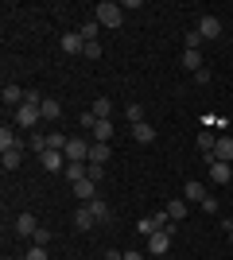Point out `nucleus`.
<instances>
[{"mask_svg": "<svg viewBox=\"0 0 233 260\" xmlns=\"http://www.w3.org/2000/svg\"><path fill=\"white\" fill-rule=\"evenodd\" d=\"M93 20H97L101 27H121V23H124V4H117V0H101L97 8H93Z\"/></svg>", "mask_w": 233, "mask_h": 260, "instance_id": "1", "label": "nucleus"}, {"mask_svg": "<svg viewBox=\"0 0 233 260\" xmlns=\"http://www.w3.org/2000/svg\"><path fill=\"white\" fill-rule=\"evenodd\" d=\"M66 163H89V140H82V136H70L66 140Z\"/></svg>", "mask_w": 233, "mask_h": 260, "instance_id": "2", "label": "nucleus"}, {"mask_svg": "<svg viewBox=\"0 0 233 260\" xmlns=\"http://www.w3.org/2000/svg\"><path fill=\"white\" fill-rule=\"evenodd\" d=\"M167 252H171V233H167V229L152 233V237H148V256H167Z\"/></svg>", "mask_w": 233, "mask_h": 260, "instance_id": "3", "label": "nucleus"}, {"mask_svg": "<svg viewBox=\"0 0 233 260\" xmlns=\"http://www.w3.org/2000/svg\"><path fill=\"white\" fill-rule=\"evenodd\" d=\"M39 117H43V109H39V105H20V109H16V124H20V128H35Z\"/></svg>", "mask_w": 233, "mask_h": 260, "instance_id": "4", "label": "nucleus"}, {"mask_svg": "<svg viewBox=\"0 0 233 260\" xmlns=\"http://www.w3.org/2000/svg\"><path fill=\"white\" fill-rule=\"evenodd\" d=\"M210 159H222V163H233V136H218V144H214V152L206 155V163Z\"/></svg>", "mask_w": 233, "mask_h": 260, "instance_id": "5", "label": "nucleus"}, {"mask_svg": "<svg viewBox=\"0 0 233 260\" xmlns=\"http://www.w3.org/2000/svg\"><path fill=\"white\" fill-rule=\"evenodd\" d=\"M194 31L202 35V43H206V39H218V35H222V20H218V16H202Z\"/></svg>", "mask_w": 233, "mask_h": 260, "instance_id": "6", "label": "nucleus"}, {"mask_svg": "<svg viewBox=\"0 0 233 260\" xmlns=\"http://www.w3.org/2000/svg\"><path fill=\"white\" fill-rule=\"evenodd\" d=\"M206 167H210V183H218V186H225L233 179V167H229V163H222V159H210Z\"/></svg>", "mask_w": 233, "mask_h": 260, "instance_id": "7", "label": "nucleus"}, {"mask_svg": "<svg viewBox=\"0 0 233 260\" xmlns=\"http://www.w3.org/2000/svg\"><path fill=\"white\" fill-rule=\"evenodd\" d=\"M58 47H62L66 54H82L86 51V39H82V31H66L62 39H58Z\"/></svg>", "mask_w": 233, "mask_h": 260, "instance_id": "8", "label": "nucleus"}, {"mask_svg": "<svg viewBox=\"0 0 233 260\" xmlns=\"http://www.w3.org/2000/svg\"><path fill=\"white\" fill-rule=\"evenodd\" d=\"M39 167H43V171H66V155L62 152H43L39 155Z\"/></svg>", "mask_w": 233, "mask_h": 260, "instance_id": "9", "label": "nucleus"}, {"mask_svg": "<svg viewBox=\"0 0 233 260\" xmlns=\"http://www.w3.org/2000/svg\"><path fill=\"white\" fill-rule=\"evenodd\" d=\"M23 98H27V93H23L16 82H8V86L0 89V101H4V105H16V109H20V105H23Z\"/></svg>", "mask_w": 233, "mask_h": 260, "instance_id": "10", "label": "nucleus"}, {"mask_svg": "<svg viewBox=\"0 0 233 260\" xmlns=\"http://www.w3.org/2000/svg\"><path fill=\"white\" fill-rule=\"evenodd\" d=\"M35 229H39V217L35 214H20L16 217V233H20V237H35Z\"/></svg>", "mask_w": 233, "mask_h": 260, "instance_id": "11", "label": "nucleus"}, {"mask_svg": "<svg viewBox=\"0 0 233 260\" xmlns=\"http://www.w3.org/2000/svg\"><path fill=\"white\" fill-rule=\"evenodd\" d=\"M93 225H97L93 210H89V206H82V210L74 214V229H78V233H86V229H93Z\"/></svg>", "mask_w": 233, "mask_h": 260, "instance_id": "12", "label": "nucleus"}, {"mask_svg": "<svg viewBox=\"0 0 233 260\" xmlns=\"http://www.w3.org/2000/svg\"><path fill=\"white\" fill-rule=\"evenodd\" d=\"M74 198H82V202H93V198H97V183H93V179H82V183H74Z\"/></svg>", "mask_w": 233, "mask_h": 260, "instance_id": "13", "label": "nucleus"}, {"mask_svg": "<svg viewBox=\"0 0 233 260\" xmlns=\"http://www.w3.org/2000/svg\"><path fill=\"white\" fill-rule=\"evenodd\" d=\"M132 140L136 144H152L155 140V128L148 124V120H140V124H132Z\"/></svg>", "mask_w": 233, "mask_h": 260, "instance_id": "14", "label": "nucleus"}, {"mask_svg": "<svg viewBox=\"0 0 233 260\" xmlns=\"http://www.w3.org/2000/svg\"><path fill=\"white\" fill-rule=\"evenodd\" d=\"M109 144H97V140H93V144H89V163H101V167H105V163H109Z\"/></svg>", "mask_w": 233, "mask_h": 260, "instance_id": "15", "label": "nucleus"}, {"mask_svg": "<svg viewBox=\"0 0 233 260\" xmlns=\"http://www.w3.org/2000/svg\"><path fill=\"white\" fill-rule=\"evenodd\" d=\"M89 109H93V117H97V120H113V101L109 98H97Z\"/></svg>", "mask_w": 233, "mask_h": 260, "instance_id": "16", "label": "nucleus"}, {"mask_svg": "<svg viewBox=\"0 0 233 260\" xmlns=\"http://www.w3.org/2000/svg\"><path fill=\"white\" fill-rule=\"evenodd\" d=\"M163 210H167V217H171V221H183V217H187V202H183V198H171Z\"/></svg>", "mask_w": 233, "mask_h": 260, "instance_id": "17", "label": "nucleus"}, {"mask_svg": "<svg viewBox=\"0 0 233 260\" xmlns=\"http://www.w3.org/2000/svg\"><path fill=\"white\" fill-rule=\"evenodd\" d=\"M86 175H89V163H66V179H70V186L82 183Z\"/></svg>", "mask_w": 233, "mask_h": 260, "instance_id": "18", "label": "nucleus"}, {"mask_svg": "<svg viewBox=\"0 0 233 260\" xmlns=\"http://www.w3.org/2000/svg\"><path fill=\"white\" fill-rule=\"evenodd\" d=\"M183 198H194V202H202V198H206V186H202L198 179H187V186H183Z\"/></svg>", "mask_w": 233, "mask_h": 260, "instance_id": "19", "label": "nucleus"}, {"mask_svg": "<svg viewBox=\"0 0 233 260\" xmlns=\"http://www.w3.org/2000/svg\"><path fill=\"white\" fill-rule=\"evenodd\" d=\"M58 117H62V101L43 98V120H58Z\"/></svg>", "mask_w": 233, "mask_h": 260, "instance_id": "20", "label": "nucleus"}, {"mask_svg": "<svg viewBox=\"0 0 233 260\" xmlns=\"http://www.w3.org/2000/svg\"><path fill=\"white\" fill-rule=\"evenodd\" d=\"M20 159H23V148H12V152H4V155H0L4 171H16V167H20Z\"/></svg>", "mask_w": 233, "mask_h": 260, "instance_id": "21", "label": "nucleus"}, {"mask_svg": "<svg viewBox=\"0 0 233 260\" xmlns=\"http://www.w3.org/2000/svg\"><path fill=\"white\" fill-rule=\"evenodd\" d=\"M183 66H187L190 74H198V70H202V54H198V51H190V47H187V51H183Z\"/></svg>", "mask_w": 233, "mask_h": 260, "instance_id": "22", "label": "nucleus"}, {"mask_svg": "<svg viewBox=\"0 0 233 260\" xmlns=\"http://www.w3.org/2000/svg\"><path fill=\"white\" fill-rule=\"evenodd\" d=\"M66 140L70 136H62V132H47V152H66Z\"/></svg>", "mask_w": 233, "mask_h": 260, "instance_id": "23", "label": "nucleus"}, {"mask_svg": "<svg viewBox=\"0 0 233 260\" xmlns=\"http://www.w3.org/2000/svg\"><path fill=\"white\" fill-rule=\"evenodd\" d=\"M109 136H113V120H97V128H93V140H97V144H109Z\"/></svg>", "mask_w": 233, "mask_h": 260, "instance_id": "24", "label": "nucleus"}, {"mask_svg": "<svg viewBox=\"0 0 233 260\" xmlns=\"http://www.w3.org/2000/svg\"><path fill=\"white\" fill-rule=\"evenodd\" d=\"M89 210H93V217H97L101 225H105V221H109V206H105V202H101V198H93V202H86Z\"/></svg>", "mask_w": 233, "mask_h": 260, "instance_id": "25", "label": "nucleus"}, {"mask_svg": "<svg viewBox=\"0 0 233 260\" xmlns=\"http://www.w3.org/2000/svg\"><path fill=\"white\" fill-rule=\"evenodd\" d=\"M97 31H101V23H97V20L82 23V39H86V43H97Z\"/></svg>", "mask_w": 233, "mask_h": 260, "instance_id": "26", "label": "nucleus"}, {"mask_svg": "<svg viewBox=\"0 0 233 260\" xmlns=\"http://www.w3.org/2000/svg\"><path fill=\"white\" fill-rule=\"evenodd\" d=\"M124 117H128V124H140V120H144V105H124Z\"/></svg>", "mask_w": 233, "mask_h": 260, "instance_id": "27", "label": "nucleus"}, {"mask_svg": "<svg viewBox=\"0 0 233 260\" xmlns=\"http://www.w3.org/2000/svg\"><path fill=\"white\" fill-rule=\"evenodd\" d=\"M214 144H218V136H214V132H198V148H202L206 155L214 152Z\"/></svg>", "mask_w": 233, "mask_h": 260, "instance_id": "28", "label": "nucleus"}, {"mask_svg": "<svg viewBox=\"0 0 233 260\" xmlns=\"http://www.w3.org/2000/svg\"><path fill=\"white\" fill-rule=\"evenodd\" d=\"M136 233L152 237V233H159V229H155V221H152V217H140V221H136Z\"/></svg>", "mask_w": 233, "mask_h": 260, "instance_id": "29", "label": "nucleus"}, {"mask_svg": "<svg viewBox=\"0 0 233 260\" xmlns=\"http://www.w3.org/2000/svg\"><path fill=\"white\" fill-rule=\"evenodd\" d=\"M78 124H82V128H86V132H93V128H97V117H93V109H86V113H82V120H78Z\"/></svg>", "mask_w": 233, "mask_h": 260, "instance_id": "30", "label": "nucleus"}, {"mask_svg": "<svg viewBox=\"0 0 233 260\" xmlns=\"http://www.w3.org/2000/svg\"><path fill=\"white\" fill-rule=\"evenodd\" d=\"M35 245H39V249H47V245H51V229H43V225H39V229H35Z\"/></svg>", "mask_w": 233, "mask_h": 260, "instance_id": "31", "label": "nucleus"}, {"mask_svg": "<svg viewBox=\"0 0 233 260\" xmlns=\"http://www.w3.org/2000/svg\"><path fill=\"white\" fill-rule=\"evenodd\" d=\"M86 179H93V183H101V179H105V167H101V163H89V175Z\"/></svg>", "mask_w": 233, "mask_h": 260, "instance_id": "32", "label": "nucleus"}, {"mask_svg": "<svg viewBox=\"0 0 233 260\" xmlns=\"http://www.w3.org/2000/svg\"><path fill=\"white\" fill-rule=\"evenodd\" d=\"M82 54H86V58H93V62H97V58H101V43H86V51H82Z\"/></svg>", "mask_w": 233, "mask_h": 260, "instance_id": "33", "label": "nucleus"}, {"mask_svg": "<svg viewBox=\"0 0 233 260\" xmlns=\"http://www.w3.org/2000/svg\"><path fill=\"white\" fill-rule=\"evenodd\" d=\"M23 260H51V256H47V249H39V245H31V252H27V256H23Z\"/></svg>", "mask_w": 233, "mask_h": 260, "instance_id": "34", "label": "nucleus"}, {"mask_svg": "<svg viewBox=\"0 0 233 260\" xmlns=\"http://www.w3.org/2000/svg\"><path fill=\"white\" fill-rule=\"evenodd\" d=\"M187 47H190V51H198V47H202V35L198 31H187Z\"/></svg>", "mask_w": 233, "mask_h": 260, "instance_id": "35", "label": "nucleus"}, {"mask_svg": "<svg viewBox=\"0 0 233 260\" xmlns=\"http://www.w3.org/2000/svg\"><path fill=\"white\" fill-rule=\"evenodd\" d=\"M202 210H206V214H218V198L206 194V198H202Z\"/></svg>", "mask_w": 233, "mask_h": 260, "instance_id": "36", "label": "nucleus"}, {"mask_svg": "<svg viewBox=\"0 0 233 260\" xmlns=\"http://www.w3.org/2000/svg\"><path fill=\"white\" fill-rule=\"evenodd\" d=\"M124 260H148V256H144V252H136V249H128V252H124Z\"/></svg>", "mask_w": 233, "mask_h": 260, "instance_id": "37", "label": "nucleus"}, {"mask_svg": "<svg viewBox=\"0 0 233 260\" xmlns=\"http://www.w3.org/2000/svg\"><path fill=\"white\" fill-rule=\"evenodd\" d=\"M101 260H124V252H117V249H109V252H105V256H101Z\"/></svg>", "mask_w": 233, "mask_h": 260, "instance_id": "38", "label": "nucleus"}, {"mask_svg": "<svg viewBox=\"0 0 233 260\" xmlns=\"http://www.w3.org/2000/svg\"><path fill=\"white\" fill-rule=\"evenodd\" d=\"M225 233H229V245H233V225H229V229H225Z\"/></svg>", "mask_w": 233, "mask_h": 260, "instance_id": "39", "label": "nucleus"}, {"mask_svg": "<svg viewBox=\"0 0 233 260\" xmlns=\"http://www.w3.org/2000/svg\"><path fill=\"white\" fill-rule=\"evenodd\" d=\"M152 260H167V256H152Z\"/></svg>", "mask_w": 233, "mask_h": 260, "instance_id": "40", "label": "nucleus"}]
</instances>
